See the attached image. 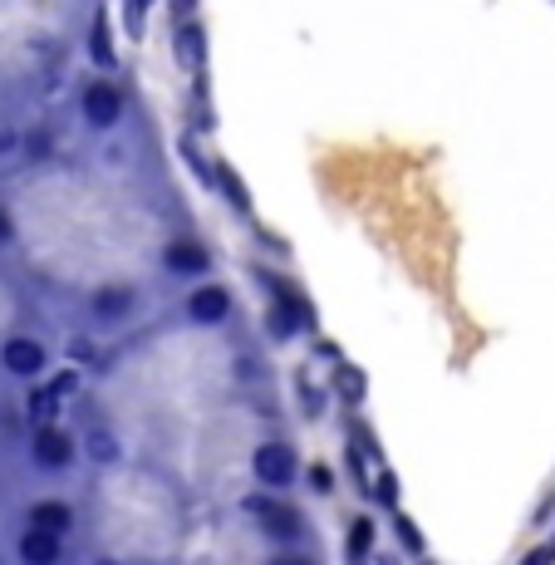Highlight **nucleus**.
<instances>
[{
	"label": "nucleus",
	"mask_w": 555,
	"mask_h": 565,
	"mask_svg": "<svg viewBox=\"0 0 555 565\" xmlns=\"http://www.w3.org/2000/svg\"><path fill=\"white\" fill-rule=\"evenodd\" d=\"M118 113H123V94H118V84H89V89H84V118H89L94 128L118 123Z\"/></svg>",
	"instance_id": "nucleus-1"
},
{
	"label": "nucleus",
	"mask_w": 555,
	"mask_h": 565,
	"mask_svg": "<svg viewBox=\"0 0 555 565\" xmlns=\"http://www.w3.org/2000/svg\"><path fill=\"white\" fill-rule=\"evenodd\" d=\"M69 457H74V443H69L59 428H40V433H35V462H40V467L59 472V467H69Z\"/></svg>",
	"instance_id": "nucleus-2"
},
{
	"label": "nucleus",
	"mask_w": 555,
	"mask_h": 565,
	"mask_svg": "<svg viewBox=\"0 0 555 565\" xmlns=\"http://www.w3.org/2000/svg\"><path fill=\"white\" fill-rule=\"evenodd\" d=\"M256 477L285 487V482L295 477V457H290V448H261L256 452Z\"/></svg>",
	"instance_id": "nucleus-3"
},
{
	"label": "nucleus",
	"mask_w": 555,
	"mask_h": 565,
	"mask_svg": "<svg viewBox=\"0 0 555 565\" xmlns=\"http://www.w3.org/2000/svg\"><path fill=\"white\" fill-rule=\"evenodd\" d=\"M5 369L10 374H40L45 369V349L35 339H10L5 344Z\"/></svg>",
	"instance_id": "nucleus-4"
},
{
	"label": "nucleus",
	"mask_w": 555,
	"mask_h": 565,
	"mask_svg": "<svg viewBox=\"0 0 555 565\" xmlns=\"http://www.w3.org/2000/svg\"><path fill=\"white\" fill-rule=\"evenodd\" d=\"M20 556H25V565H55L59 561V536H55V531L30 526V531H25V541H20Z\"/></svg>",
	"instance_id": "nucleus-5"
},
{
	"label": "nucleus",
	"mask_w": 555,
	"mask_h": 565,
	"mask_svg": "<svg viewBox=\"0 0 555 565\" xmlns=\"http://www.w3.org/2000/svg\"><path fill=\"white\" fill-rule=\"evenodd\" d=\"M163 266L172 276H197V271H207V251L192 246V241H177V246H167Z\"/></svg>",
	"instance_id": "nucleus-6"
},
{
	"label": "nucleus",
	"mask_w": 555,
	"mask_h": 565,
	"mask_svg": "<svg viewBox=\"0 0 555 565\" xmlns=\"http://www.w3.org/2000/svg\"><path fill=\"white\" fill-rule=\"evenodd\" d=\"M226 305H231V300H226V290H217V285H212V290H197V295L187 300L192 320H202V325H217V320H226Z\"/></svg>",
	"instance_id": "nucleus-7"
},
{
	"label": "nucleus",
	"mask_w": 555,
	"mask_h": 565,
	"mask_svg": "<svg viewBox=\"0 0 555 565\" xmlns=\"http://www.w3.org/2000/svg\"><path fill=\"white\" fill-rule=\"evenodd\" d=\"M251 511H261L266 516V526L276 531V541H295L300 536V516L290 507H266V502H251Z\"/></svg>",
	"instance_id": "nucleus-8"
},
{
	"label": "nucleus",
	"mask_w": 555,
	"mask_h": 565,
	"mask_svg": "<svg viewBox=\"0 0 555 565\" xmlns=\"http://www.w3.org/2000/svg\"><path fill=\"white\" fill-rule=\"evenodd\" d=\"M30 521H35L40 531H55V536H64L74 516H69V507H64V502H40V507L30 511Z\"/></svg>",
	"instance_id": "nucleus-9"
},
{
	"label": "nucleus",
	"mask_w": 555,
	"mask_h": 565,
	"mask_svg": "<svg viewBox=\"0 0 555 565\" xmlns=\"http://www.w3.org/2000/svg\"><path fill=\"white\" fill-rule=\"evenodd\" d=\"M128 300H133L128 290H99V295H94V310H99L104 320H113V315H123V310H128Z\"/></svg>",
	"instance_id": "nucleus-10"
},
{
	"label": "nucleus",
	"mask_w": 555,
	"mask_h": 565,
	"mask_svg": "<svg viewBox=\"0 0 555 565\" xmlns=\"http://www.w3.org/2000/svg\"><path fill=\"white\" fill-rule=\"evenodd\" d=\"M94 59H99V64H113V50H109V25H104V15L94 20Z\"/></svg>",
	"instance_id": "nucleus-11"
},
{
	"label": "nucleus",
	"mask_w": 555,
	"mask_h": 565,
	"mask_svg": "<svg viewBox=\"0 0 555 565\" xmlns=\"http://www.w3.org/2000/svg\"><path fill=\"white\" fill-rule=\"evenodd\" d=\"M55 398H59V389H50V394H35V398H30V413H35L40 423H50V418H55Z\"/></svg>",
	"instance_id": "nucleus-12"
},
{
	"label": "nucleus",
	"mask_w": 555,
	"mask_h": 565,
	"mask_svg": "<svg viewBox=\"0 0 555 565\" xmlns=\"http://www.w3.org/2000/svg\"><path fill=\"white\" fill-rule=\"evenodd\" d=\"M177 45H182V64H192V59L202 55V40H197V30H192V25H182V35H177Z\"/></svg>",
	"instance_id": "nucleus-13"
},
{
	"label": "nucleus",
	"mask_w": 555,
	"mask_h": 565,
	"mask_svg": "<svg viewBox=\"0 0 555 565\" xmlns=\"http://www.w3.org/2000/svg\"><path fill=\"white\" fill-rule=\"evenodd\" d=\"M364 546H369V521L354 526V551H364Z\"/></svg>",
	"instance_id": "nucleus-14"
},
{
	"label": "nucleus",
	"mask_w": 555,
	"mask_h": 565,
	"mask_svg": "<svg viewBox=\"0 0 555 565\" xmlns=\"http://www.w3.org/2000/svg\"><path fill=\"white\" fill-rule=\"evenodd\" d=\"M379 492H384V502L393 507V497H398V482H393V477H384V482H379Z\"/></svg>",
	"instance_id": "nucleus-15"
},
{
	"label": "nucleus",
	"mask_w": 555,
	"mask_h": 565,
	"mask_svg": "<svg viewBox=\"0 0 555 565\" xmlns=\"http://www.w3.org/2000/svg\"><path fill=\"white\" fill-rule=\"evenodd\" d=\"M551 561H555V546H546V551H536L526 565H551Z\"/></svg>",
	"instance_id": "nucleus-16"
},
{
	"label": "nucleus",
	"mask_w": 555,
	"mask_h": 565,
	"mask_svg": "<svg viewBox=\"0 0 555 565\" xmlns=\"http://www.w3.org/2000/svg\"><path fill=\"white\" fill-rule=\"evenodd\" d=\"M10 231H15V226H10V212L0 207V241H10Z\"/></svg>",
	"instance_id": "nucleus-17"
},
{
	"label": "nucleus",
	"mask_w": 555,
	"mask_h": 565,
	"mask_svg": "<svg viewBox=\"0 0 555 565\" xmlns=\"http://www.w3.org/2000/svg\"><path fill=\"white\" fill-rule=\"evenodd\" d=\"M276 565H315V561H305V556H276Z\"/></svg>",
	"instance_id": "nucleus-18"
},
{
	"label": "nucleus",
	"mask_w": 555,
	"mask_h": 565,
	"mask_svg": "<svg viewBox=\"0 0 555 565\" xmlns=\"http://www.w3.org/2000/svg\"><path fill=\"white\" fill-rule=\"evenodd\" d=\"M15 148V133H0V153H10Z\"/></svg>",
	"instance_id": "nucleus-19"
}]
</instances>
